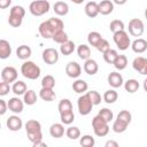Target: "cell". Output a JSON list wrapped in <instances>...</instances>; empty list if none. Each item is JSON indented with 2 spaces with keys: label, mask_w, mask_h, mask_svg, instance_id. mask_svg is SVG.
Here are the masks:
<instances>
[{
  "label": "cell",
  "mask_w": 147,
  "mask_h": 147,
  "mask_svg": "<svg viewBox=\"0 0 147 147\" xmlns=\"http://www.w3.org/2000/svg\"><path fill=\"white\" fill-rule=\"evenodd\" d=\"M63 28H64V24L62 20L56 18V17H51L47 21H44L42 23H40L38 31L42 38L49 39V38H53L55 33L62 31Z\"/></svg>",
  "instance_id": "6da1fadb"
},
{
  "label": "cell",
  "mask_w": 147,
  "mask_h": 147,
  "mask_svg": "<svg viewBox=\"0 0 147 147\" xmlns=\"http://www.w3.org/2000/svg\"><path fill=\"white\" fill-rule=\"evenodd\" d=\"M25 131L28 139L33 144L42 140V133H41V124L36 119H30L25 123Z\"/></svg>",
  "instance_id": "7a4b0ae2"
},
{
  "label": "cell",
  "mask_w": 147,
  "mask_h": 147,
  "mask_svg": "<svg viewBox=\"0 0 147 147\" xmlns=\"http://www.w3.org/2000/svg\"><path fill=\"white\" fill-rule=\"evenodd\" d=\"M24 16H25V9L22 6H18V5L17 6H13L10 8L9 16H8V23H9V25H11L13 28L21 26Z\"/></svg>",
  "instance_id": "3957f363"
},
{
  "label": "cell",
  "mask_w": 147,
  "mask_h": 147,
  "mask_svg": "<svg viewBox=\"0 0 147 147\" xmlns=\"http://www.w3.org/2000/svg\"><path fill=\"white\" fill-rule=\"evenodd\" d=\"M40 72H41V70H40L39 65H37L32 61H25L21 65V74L28 79H31V80L37 79L40 76Z\"/></svg>",
  "instance_id": "277c9868"
},
{
  "label": "cell",
  "mask_w": 147,
  "mask_h": 147,
  "mask_svg": "<svg viewBox=\"0 0 147 147\" xmlns=\"http://www.w3.org/2000/svg\"><path fill=\"white\" fill-rule=\"evenodd\" d=\"M51 9V3L47 0H34L29 6V11L33 16H42Z\"/></svg>",
  "instance_id": "5b68a950"
},
{
  "label": "cell",
  "mask_w": 147,
  "mask_h": 147,
  "mask_svg": "<svg viewBox=\"0 0 147 147\" xmlns=\"http://www.w3.org/2000/svg\"><path fill=\"white\" fill-rule=\"evenodd\" d=\"M92 127L94 131V134L96 137H106L109 133V125L108 122H106L101 116L96 115L92 119Z\"/></svg>",
  "instance_id": "8992f818"
},
{
  "label": "cell",
  "mask_w": 147,
  "mask_h": 147,
  "mask_svg": "<svg viewBox=\"0 0 147 147\" xmlns=\"http://www.w3.org/2000/svg\"><path fill=\"white\" fill-rule=\"evenodd\" d=\"M113 39L119 51H126L131 46V40L129 37V33L125 30H119V31L114 32Z\"/></svg>",
  "instance_id": "52a82bcc"
},
{
  "label": "cell",
  "mask_w": 147,
  "mask_h": 147,
  "mask_svg": "<svg viewBox=\"0 0 147 147\" xmlns=\"http://www.w3.org/2000/svg\"><path fill=\"white\" fill-rule=\"evenodd\" d=\"M77 106H78V110H79V114L83 115V116H86L88 115L91 111H92V108H93V102L91 101L90 96L87 94H84V95H80L78 98V101H77Z\"/></svg>",
  "instance_id": "ba28073f"
},
{
  "label": "cell",
  "mask_w": 147,
  "mask_h": 147,
  "mask_svg": "<svg viewBox=\"0 0 147 147\" xmlns=\"http://www.w3.org/2000/svg\"><path fill=\"white\" fill-rule=\"evenodd\" d=\"M129 33L133 37H140L144 31H145V26H144V22L139 18H132L129 22Z\"/></svg>",
  "instance_id": "9c48e42d"
},
{
  "label": "cell",
  "mask_w": 147,
  "mask_h": 147,
  "mask_svg": "<svg viewBox=\"0 0 147 147\" xmlns=\"http://www.w3.org/2000/svg\"><path fill=\"white\" fill-rule=\"evenodd\" d=\"M42 61L46 63V64H55L57 61H59V52L55 49V48H46L42 51Z\"/></svg>",
  "instance_id": "30bf717a"
},
{
  "label": "cell",
  "mask_w": 147,
  "mask_h": 147,
  "mask_svg": "<svg viewBox=\"0 0 147 147\" xmlns=\"http://www.w3.org/2000/svg\"><path fill=\"white\" fill-rule=\"evenodd\" d=\"M17 70L14 67H5L1 71V79L7 83H15L17 80Z\"/></svg>",
  "instance_id": "8fae6325"
},
{
  "label": "cell",
  "mask_w": 147,
  "mask_h": 147,
  "mask_svg": "<svg viewBox=\"0 0 147 147\" xmlns=\"http://www.w3.org/2000/svg\"><path fill=\"white\" fill-rule=\"evenodd\" d=\"M65 74L70 78H78L82 74V67L76 61H70L65 65Z\"/></svg>",
  "instance_id": "7c38bea8"
},
{
  "label": "cell",
  "mask_w": 147,
  "mask_h": 147,
  "mask_svg": "<svg viewBox=\"0 0 147 147\" xmlns=\"http://www.w3.org/2000/svg\"><path fill=\"white\" fill-rule=\"evenodd\" d=\"M132 67L140 75H147V57L137 56L132 62Z\"/></svg>",
  "instance_id": "4fadbf2b"
},
{
  "label": "cell",
  "mask_w": 147,
  "mask_h": 147,
  "mask_svg": "<svg viewBox=\"0 0 147 147\" xmlns=\"http://www.w3.org/2000/svg\"><path fill=\"white\" fill-rule=\"evenodd\" d=\"M6 125L7 127L10 130V131H20L23 126V122H22V118L18 117L17 115H13V116H9L7 118V122H6Z\"/></svg>",
  "instance_id": "5bb4252c"
},
{
  "label": "cell",
  "mask_w": 147,
  "mask_h": 147,
  "mask_svg": "<svg viewBox=\"0 0 147 147\" xmlns=\"http://www.w3.org/2000/svg\"><path fill=\"white\" fill-rule=\"evenodd\" d=\"M24 108V101H22L18 98H10L8 100V109L13 111L14 114H20L23 111Z\"/></svg>",
  "instance_id": "9a60e30c"
},
{
  "label": "cell",
  "mask_w": 147,
  "mask_h": 147,
  "mask_svg": "<svg viewBox=\"0 0 147 147\" xmlns=\"http://www.w3.org/2000/svg\"><path fill=\"white\" fill-rule=\"evenodd\" d=\"M107 80H108V84H109L111 87H114V88H118V87H121V86L124 84V80H123L122 75H121L119 72H116V71L110 72V74L108 75Z\"/></svg>",
  "instance_id": "2e32d148"
},
{
  "label": "cell",
  "mask_w": 147,
  "mask_h": 147,
  "mask_svg": "<svg viewBox=\"0 0 147 147\" xmlns=\"http://www.w3.org/2000/svg\"><path fill=\"white\" fill-rule=\"evenodd\" d=\"M131 48L134 53L141 54L147 51V40H145L144 38H138L133 42H131Z\"/></svg>",
  "instance_id": "e0dca14e"
},
{
  "label": "cell",
  "mask_w": 147,
  "mask_h": 147,
  "mask_svg": "<svg viewBox=\"0 0 147 147\" xmlns=\"http://www.w3.org/2000/svg\"><path fill=\"white\" fill-rule=\"evenodd\" d=\"M85 14L88 16V17H91V18H94V17H96L98 16V14H100L99 13V5L95 2V1H90V2H87L86 5H85Z\"/></svg>",
  "instance_id": "ac0fdd59"
},
{
  "label": "cell",
  "mask_w": 147,
  "mask_h": 147,
  "mask_svg": "<svg viewBox=\"0 0 147 147\" xmlns=\"http://www.w3.org/2000/svg\"><path fill=\"white\" fill-rule=\"evenodd\" d=\"M10 54H11V46L9 41H7L6 39H1L0 40V59L6 60L10 56Z\"/></svg>",
  "instance_id": "d6986e66"
},
{
  "label": "cell",
  "mask_w": 147,
  "mask_h": 147,
  "mask_svg": "<svg viewBox=\"0 0 147 147\" xmlns=\"http://www.w3.org/2000/svg\"><path fill=\"white\" fill-rule=\"evenodd\" d=\"M31 54H32V49L28 45H21L16 49V56L20 60H24L25 61L31 56Z\"/></svg>",
  "instance_id": "ffe728a7"
},
{
  "label": "cell",
  "mask_w": 147,
  "mask_h": 147,
  "mask_svg": "<svg viewBox=\"0 0 147 147\" xmlns=\"http://www.w3.org/2000/svg\"><path fill=\"white\" fill-rule=\"evenodd\" d=\"M98 70H99V65H98L95 60L88 59V60L85 61V63H84V71L87 75L93 76V75H95L98 72Z\"/></svg>",
  "instance_id": "44dd1931"
},
{
  "label": "cell",
  "mask_w": 147,
  "mask_h": 147,
  "mask_svg": "<svg viewBox=\"0 0 147 147\" xmlns=\"http://www.w3.org/2000/svg\"><path fill=\"white\" fill-rule=\"evenodd\" d=\"M53 10L59 16H65L69 11V6L64 1H56L53 6Z\"/></svg>",
  "instance_id": "7402d4cb"
},
{
  "label": "cell",
  "mask_w": 147,
  "mask_h": 147,
  "mask_svg": "<svg viewBox=\"0 0 147 147\" xmlns=\"http://www.w3.org/2000/svg\"><path fill=\"white\" fill-rule=\"evenodd\" d=\"M49 134L53 138H61L64 136V126L63 123H54L49 127Z\"/></svg>",
  "instance_id": "603a6c76"
},
{
  "label": "cell",
  "mask_w": 147,
  "mask_h": 147,
  "mask_svg": "<svg viewBox=\"0 0 147 147\" xmlns=\"http://www.w3.org/2000/svg\"><path fill=\"white\" fill-rule=\"evenodd\" d=\"M98 5H99V13L102 15H109L114 10V2H111L110 0H102Z\"/></svg>",
  "instance_id": "cb8c5ba5"
},
{
  "label": "cell",
  "mask_w": 147,
  "mask_h": 147,
  "mask_svg": "<svg viewBox=\"0 0 147 147\" xmlns=\"http://www.w3.org/2000/svg\"><path fill=\"white\" fill-rule=\"evenodd\" d=\"M11 91L14 94L16 95H23L26 91H28V87H26V84L22 80H16L13 86H11Z\"/></svg>",
  "instance_id": "d4e9b609"
},
{
  "label": "cell",
  "mask_w": 147,
  "mask_h": 147,
  "mask_svg": "<svg viewBox=\"0 0 147 147\" xmlns=\"http://www.w3.org/2000/svg\"><path fill=\"white\" fill-rule=\"evenodd\" d=\"M39 96L44 100V101H53L56 98L55 92L53 91V88H46V87H41L40 92H39Z\"/></svg>",
  "instance_id": "484cf974"
},
{
  "label": "cell",
  "mask_w": 147,
  "mask_h": 147,
  "mask_svg": "<svg viewBox=\"0 0 147 147\" xmlns=\"http://www.w3.org/2000/svg\"><path fill=\"white\" fill-rule=\"evenodd\" d=\"M77 54H78L79 59L86 61V60H88L90 56H91V49H90V47H88L87 45L82 44V45H79V46L77 47Z\"/></svg>",
  "instance_id": "4316f807"
},
{
  "label": "cell",
  "mask_w": 147,
  "mask_h": 147,
  "mask_svg": "<svg viewBox=\"0 0 147 147\" xmlns=\"http://www.w3.org/2000/svg\"><path fill=\"white\" fill-rule=\"evenodd\" d=\"M23 101L28 106H33L37 102V94L33 90H28L23 94Z\"/></svg>",
  "instance_id": "83f0119b"
},
{
  "label": "cell",
  "mask_w": 147,
  "mask_h": 147,
  "mask_svg": "<svg viewBox=\"0 0 147 147\" xmlns=\"http://www.w3.org/2000/svg\"><path fill=\"white\" fill-rule=\"evenodd\" d=\"M87 88H88V85L83 79H77L72 83V90L76 93H84L87 91Z\"/></svg>",
  "instance_id": "f1b7e54d"
},
{
  "label": "cell",
  "mask_w": 147,
  "mask_h": 147,
  "mask_svg": "<svg viewBox=\"0 0 147 147\" xmlns=\"http://www.w3.org/2000/svg\"><path fill=\"white\" fill-rule=\"evenodd\" d=\"M74 51H75V44L71 40H68L61 44L60 46V52L62 55H70L71 53H74Z\"/></svg>",
  "instance_id": "f546056e"
},
{
  "label": "cell",
  "mask_w": 147,
  "mask_h": 147,
  "mask_svg": "<svg viewBox=\"0 0 147 147\" xmlns=\"http://www.w3.org/2000/svg\"><path fill=\"white\" fill-rule=\"evenodd\" d=\"M139 83L137 79H127L125 83H124V88L126 92L129 93H134L139 90Z\"/></svg>",
  "instance_id": "4dcf8cb0"
},
{
  "label": "cell",
  "mask_w": 147,
  "mask_h": 147,
  "mask_svg": "<svg viewBox=\"0 0 147 147\" xmlns=\"http://www.w3.org/2000/svg\"><path fill=\"white\" fill-rule=\"evenodd\" d=\"M117 99H118V94L115 90H108L103 93V101L108 105L114 103L115 101H117Z\"/></svg>",
  "instance_id": "1f68e13d"
},
{
  "label": "cell",
  "mask_w": 147,
  "mask_h": 147,
  "mask_svg": "<svg viewBox=\"0 0 147 147\" xmlns=\"http://www.w3.org/2000/svg\"><path fill=\"white\" fill-rule=\"evenodd\" d=\"M113 64L117 70H124L127 65V57L125 55H117Z\"/></svg>",
  "instance_id": "d6a6232c"
},
{
  "label": "cell",
  "mask_w": 147,
  "mask_h": 147,
  "mask_svg": "<svg viewBox=\"0 0 147 147\" xmlns=\"http://www.w3.org/2000/svg\"><path fill=\"white\" fill-rule=\"evenodd\" d=\"M101 39H102V36H101L99 32H96V31H92V32H90L88 36H87V41H88V44H90L91 46H93V47H95V46L100 42Z\"/></svg>",
  "instance_id": "836d02e7"
},
{
  "label": "cell",
  "mask_w": 147,
  "mask_h": 147,
  "mask_svg": "<svg viewBox=\"0 0 147 147\" xmlns=\"http://www.w3.org/2000/svg\"><path fill=\"white\" fill-rule=\"evenodd\" d=\"M57 109H59V113L60 114L65 113V111H70V110H72V103H71V101L69 99H62L59 102Z\"/></svg>",
  "instance_id": "e575fe53"
},
{
  "label": "cell",
  "mask_w": 147,
  "mask_h": 147,
  "mask_svg": "<svg viewBox=\"0 0 147 147\" xmlns=\"http://www.w3.org/2000/svg\"><path fill=\"white\" fill-rule=\"evenodd\" d=\"M117 55H118V53H117L116 49H111V48H109L107 52L103 53V60H105L108 64H113L114 61L116 60Z\"/></svg>",
  "instance_id": "d590c367"
},
{
  "label": "cell",
  "mask_w": 147,
  "mask_h": 147,
  "mask_svg": "<svg viewBox=\"0 0 147 147\" xmlns=\"http://www.w3.org/2000/svg\"><path fill=\"white\" fill-rule=\"evenodd\" d=\"M127 125H129V124H126L125 122H123V121L116 118V119L114 121V123H113V131L116 132V133H123V132L127 129Z\"/></svg>",
  "instance_id": "8d00e7d4"
},
{
  "label": "cell",
  "mask_w": 147,
  "mask_h": 147,
  "mask_svg": "<svg viewBox=\"0 0 147 147\" xmlns=\"http://www.w3.org/2000/svg\"><path fill=\"white\" fill-rule=\"evenodd\" d=\"M65 136L69 138V139H78L80 137V130L79 127L77 126H69L67 130H65Z\"/></svg>",
  "instance_id": "74e56055"
},
{
  "label": "cell",
  "mask_w": 147,
  "mask_h": 147,
  "mask_svg": "<svg viewBox=\"0 0 147 147\" xmlns=\"http://www.w3.org/2000/svg\"><path fill=\"white\" fill-rule=\"evenodd\" d=\"M60 117H61V122H62L63 124L69 125V124H71V123L74 122V119H75V114H74L72 110H70V111H65V113L60 114Z\"/></svg>",
  "instance_id": "f35d334b"
},
{
  "label": "cell",
  "mask_w": 147,
  "mask_h": 147,
  "mask_svg": "<svg viewBox=\"0 0 147 147\" xmlns=\"http://www.w3.org/2000/svg\"><path fill=\"white\" fill-rule=\"evenodd\" d=\"M55 86V78L52 75H46L42 79H41V87H46V88H54Z\"/></svg>",
  "instance_id": "ab89813d"
},
{
  "label": "cell",
  "mask_w": 147,
  "mask_h": 147,
  "mask_svg": "<svg viewBox=\"0 0 147 147\" xmlns=\"http://www.w3.org/2000/svg\"><path fill=\"white\" fill-rule=\"evenodd\" d=\"M124 28H125L124 22L121 21V20H114V21H111L110 24H109V30H110L113 33L116 32V31H119V30H124Z\"/></svg>",
  "instance_id": "60d3db41"
},
{
  "label": "cell",
  "mask_w": 147,
  "mask_h": 147,
  "mask_svg": "<svg viewBox=\"0 0 147 147\" xmlns=\"http://www.w3.org/2000/svg\"><path fill=\"white\" fill-rule=\"evenodd\" d=\"M53 41H55V42H57V44H63V42H65V41H68L69 40V37H68V34H67V32H64V30H62V31H60V32H57V33H55L54 36H53Z\"/></svg>",
  "instance_id": "b9f144b4"
},
{
  "label": "cell",
  "mask_w": 147,
  "mask_h": 147,
  "mask_svg": "<svg viewBox=\"0 0 147 147\" xmlns=\"http://www.w3.org/2000/svg\"><path fill=\"white\" fill-rule=\"evenodd\" d=\"M79 144H80L83 147H93L94 144H95V140H94V138H93L92 136L85 134V136H83V137L80 138Z\"/></svg>",
  "instance_id": "7bdbcfd3"
},
{
  "label": "cell",
  "mask_w": 147,
  "mask_h": 147,
  "mask_svg": "<svg viewBox=\"0 0 147 147\" xmlns=\"http://www.w3.org/2000/svg\"><path fill=\"white\" fill-rule=\"evenodd\" d=\"M99 116H101L106 122H111L113 121V118H114V114H113V111L109 109V108H102L101 110H99V114H98Z\"/></svg>",
  "instance_id": "ee69618b"
},
{
  "label": "cell",
  "mask_w": 147,
  "mask_h": 147,
  "mask_svg": "<svg viewBox=\"0 0 147 147\" xmlns=\"http://www.w3.org/2000/svg\"><path fill=\"white\" fill-rule=\"evenodd\" d=\"M117 119H121L123 122H125L126 124H130L131 123V119H132V115L129 110H121L116 117Z\"/></svg>",
  "instance_id": "f6af8a7d"
},
{
  "label": "cell",
  "mask_w": 147,
  "mask_h": 147,
  "mask_svg": "<svg viewBox=\"0 0 147 147\" xmlns=\"http://www.w3.org/2000/svg\"><path fill=\"white\" fill-rule=\"evenodd\" d=\"M86 94L90 96V99H91V101L93 102L94 106H96V105H99L101 102V95H100V93L98 91H90Z\"/></svg>",
  "instance_id": "bcb514c9"
},
{
  "label": "cell",
  "mask_w": 147,
  "mask_h": 147,
  "mask_svg": "<svg viewBox=\"0 0 147 147\" xmlns=\"http://www.w3.org/2000/svg\"><path fill=\"white\" fill-rule=\"evenodd\" d=\"M95 48L99 51V52H101L102 54L105 53V52H107L109 48H110V45H109V42H108V40H106V39H101L100 40V42L95 46Z\"/></svg>",
  "instance_id": "7dc6e473"
},
{
  "label": "cell",
  "mask_w": 147,
  "mask_h": 147,
  "mask_svg": "<svg viewBox=\"0 0 147 147\" xmlns=\"http://www.w3.org/2000/svg\"><path fill=\"white\" fill-rule=\"evenodd\" d=\"M9 91H10L9 83H7V82L2 80V82L0 83V95H1V96H5V95H7V94H8V92H9Z\"/></svg>",
  "instance_id": "c3c4849f"
},
{
  "label": "cell",
  "mask_w": 147,
  "mask_h": 147,
  "mask_svg": "<svg viewBox=\"0 0 147 147\" xmlns=\"http://www.w3.org/2000/svg\"><path fill=\"white\" fill-rule=\"evenodd\" d=\"M8 109V102H6L5 100H0V115H5V113Z\"/></svg>",
  "instance_id": "681fc988"
},
{
  "label": "cell",
  "mask_w": 147,
  "mask_h": 147,
  "mask_svg": "<svg viewBox=\"0 0 147 147\" xmlns=\"http://www.w3.org/2000/svg\"><path fill=\"white\" fill-rule=\"evenodd\" d=\"M11 0H0V8L1 9H6L10 6Z\"/></svg>",
  "instance_id": "f907efd6"
},
{
  "label": "cell",
  "mask_w": 147,
  "mask_h": 147,
  "mask_svg": "<svg viewBox=\"0 0 147 147\" xmlns=\"http://www.w3.org/2000/svg\"><path fill=\"white\" fill-rule=\"evenodd\" d=\"M106 147H118V142L114 141V140H108L105 145Z\"/></svg>",
  "instance_id": "816d5d0a"
},
{
  "label": "cell",
  "mask_w": 147,
  "mask_h": 147,
  "mask_svg": "<svg viewBox=\"0 0 147 147\" xmlns=\"http://www.w3.org/2000/svg\"><path fill=\"white\" fill-rule=\"evenodd\" d=\"M39 146H42V147H47V144L42 142V140H41V141H38V142H36V144H33V147H39Z\"/></svg>",
  "instance_id": "f5cc1de1"
},
{
  "label": "cell",
  "mask_w": 147,
  "mask_h": 147,
  "mask_svg": "<svg viewBox=\"0 0 147 147\" xmlns=\"http://www.w3.org/2000/svg\"><path fill=\"white\" fill-rule=\"evenodd\" d=\"M126 1H127V0H113V2H114V3L119 5V6H122V5H124V3H126Z\"/></svg>",
  "instance_id": "db71d44e"
},
{
  "label": "cell",
  "mask_w": 147,
  "mask_h": 147,
  "mask_svg": "<svg viewBox=\"0 0 147 147\" xmlns=\"http://www.w3.org/2000/svg\"><path fill=\"white\" fill-rule=\"evenodd\" d=\"M70 1L74 2V3H76V5H80V3L84 2V0H70Z\"/></svg>",
  "instance_id": "11a10c76"
},
{
  "label": "cell",
  "mask_w": 147,
  "mask_h": 147,
  "mask_svg": "<svg viewBox=\"0 0 147 147\" xmlns=\"http://www.w3.org/2000/svg\"><path fill=\"white\" fill-rule=\"evenodd\" d=\"M142 87L145 90V92H147V78L144 80V84H142Z\"/></svg>",
  "instance_id": "9f6ffc18"
},
{
  "label": "cell",
  "mask_w": 147,
  "mask_h": 147,
  "mask_svg": "<svg viewBox=\"0 0 147 147\" xmlns=\"http://www.w3.org/2000/svg\"><path fill=\"white\" fill-rule=\"evenodd\" d=\"M145 17H146V18H147V8H146V9H145Z\"/></svg>",
  "instance_id": "6f0895ef"
}]
</instances>
